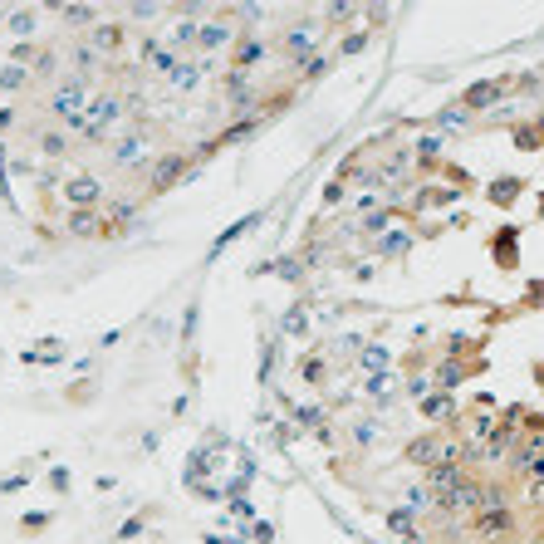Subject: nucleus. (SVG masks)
Here are the masks:
<instances>
[{
    "label": "nucleus",
    "mask_w": 544,
    "mask_h": 544,
    "mask_svg": "<svg viewBox=\"0 0 544 544\" xmlns=\"http://www.w3.org/2000/svg\"><path fill=\"white\" fill-rule=\"evenodd\" d=\"M118 118H123V103H118V98H93V103H88V133H84V138L103 142L108 128H118Z\"/></svg>",
    "instance_id": "nucleus-1"
},
{
    "label": "nucleus",
    "mask_w": 544,
    "mask_h": 544,
    "mask_svg": "<svg viewBox=\"0 0 544 544\" xmlns=\"http://www.w3.org/2000/svg\"><path fill=\"white\" fill-rule=\"evenodd\" d=\"M167 84H172L177 93H187V88H196V84H201V64H196V59H177V69L167 74Z\"/></svg>",
    "instance_id": "nucleus-7"
},
{
    "label": "nucleus",
    "mask_w": 544,
    "mask_h": 544,
    "mask_svg": "<svg viewBox=\"0 0 544 544\" xmlns=\"http://www.w3.org/2000/svg\"><path fill=\"white\" fill-rule=\"evenodd\" d=\"M363 363H368V368H373V373H377V368H383V363H388V353H383V348H373V344H368V353H363Z\"/></svg>",
    "instance_id": "nucleus-22"
},
{
    "label": "nucleus",
    "mask_w": 544,
    "mask_h": 544,
    "mask_svg": "<svg viewBox=\"0 0 544 544\" xmlns=\"http://www.w3.org/2000/svg\"><path fill=\"white\" fill-rule=\"evenodd\" d=\"M196 44H201V49H221V44H231V30H226V25H206V30L196 35Z\"/></svg>",
    "instance_id": "nucleus-11"
},
{
    "label": "nucleus",
    "mask_w": 544,
    "mask_h": 544,
    "mask_svg": "<svg viewBox=\"0 0 544 544\" xmlns=\"http://www.w3.org/2000/svg\"><path fill=\"white\" fill-rule=\"evenodd\" d=\"M88 39H93V49H118V44H123V35H118V25H98V30H93Z\"/></svg>",
    "instance_id": "nucleus-12"
},
{
    "label": "nucleus",
    "mask_w": 544,
    "mask_h": 544,
    "mask_svg": "<svg viewBox=\"0 0 544 544\" xmlns=\"http://www.w3.org/2000/svg\"><path fill=\"white\" fill-rule=\"evenodd\" d=\"M260 54H265V39H241V44H236V64L250 74V64L260 59Z\"/></svg>",
    "instance_id": "nucleus-10"
},
{
    "label": "nucleus",
    "mask_w": 544,
    "mask_h": 544,
    "mask_svg": "<svg viewBox=\"0 0 544 544\" xmlns=\"http://www.w3.org/2000/svg\"><path fill=\"white\" fill-rule=\"evenodd\" d=\"M142 59L152 64V69H162V74H172L177 69V49H167V44H162V39H142Z\"/></svg>",
    "instance_id": "nucleus-3"
},
{
    "label": "nucleus",
    "mask_w": 544,
    "mask_h": 544,
    "mask_svg": "<svg viewBox=\"0 0 544 544\" xmlns=\"http://www.w3.org/2000/svg\"><path fill=\"white\" fill-rule=\"evenodd\" d=\"M285 329H290V334H304V314H299V309H294V314L285 319Z\"/></svg>",
    "instance_id": "nucleus-25"
},
{
    "label": "nucleus",
    "mask_w": 544,
    "mask_h": 544,
    "mask_svg": "<svg viewBox=\"0 0 544 544\" xmlns=\"http://www.w3.org/2000/svg\"><path fill=\"white\" fill-rule=\"evenodd\" d=\"M314 44H319V30H314V25H294V30L285 35V54H290V59H299V54L314 49Z\"/></svg>",
    "instance_id": "nucleus-6"
},
{
    "label": "nucleus",
    "mask_w": 544,
    "mask_h": 544,
    "mask_svg": "<svg viewBox=\"0 0 544 544\" xmlns=\"http://www.w3.org/2000/svg\"><path fill=\"white\" fill-rule=\"evenodd\" d=\"M304 377H309V383H319V377H323V363H309V358H304Z\"/></svg>",
    "instance_id": "nucleus-26"
},
{
    "label": "nucleus",
    "mask_w": 544,
    "mask_h": 544,
    "mask_svg": "<svg viewBox=\"0 0 544 544\" xmlns=\"http://www.w3.org/2000/svg\"><path fill=\"white\" fill-rule=\"evenodd\" d=\"M142 157H147V133H142V128L113 142V162H118V167H138Z\"/></svg>",
    "instance_id": "nucleus-2"
},
{
    "label": "nucleus",
    "mask_w": 544,
    "mask_h": 544,
    "mask_svg": "<svg viewBox=\"0 0 544 544\" xmlns=\"http://www.w3.org/2000/svg\"><path fill=\"white\" fill-rule=\"evenodd\" d=\"M39 147H44V157H64V133H39Z\"/></svg>",
    "instance_id": "nucleus-14"
},
{
    "label": "nucleus",
    "mask_w": 544,
    "mask_h": 544,
    "mask_svg": "<svg viewBox=\"0 0 544 544\" xmlns=\"http://www.w3.org/2000/svg\"><path fill=\"white\" fill-rule=\"evenodd\" d=\"M30 25H35V15H30V10H15V15H10V35H25Z\"/></svg>",
    "instance_id": "nucleus-20"
},
{
    "label": "nucleus",
    "mask_w": 544,
    "mask_h": 544,
    "mask_svg": "<svg viewBox=\"0 0 544 544\" xmlns=\"http://www.w3.org/2000/svg\"><path fill=\"white\" fill-rule=\"evenodd\" d=\"M422 412H426V417H447L451 402H447V397H422Z\"/></svg>",
    "instance_id": "nucleus-17"
},
{
    "label": "nucleus",
    "mask_w": 544,
    "mask_h": 544,
    "mask_svg": "<svg viewBox=\"0 0 544 544\" xmlns=\"http://www.w3.org/2000/svg\"><path fill=\"white\" fill-rule=\"evenodd\" d=\"M388 529H397L402 544H422V534L412 529V515H407V510H388Z\"/></svg>",
    "instance_id": "nucleus-9"
},
{
    "label": "nucleus",
    "mask_w": 544,
    "mask_h": 544,
    "mask_svg": "<svg viewBox=\"0 0 544 544\" xmlns=\"http://www.w3.org/2000/svg\"><path fill=\"white\" fill-rule=\"evenodd\" d=\"M187 172V157H162L157 167H152V191H162V187H172L177 177Z\"/></svg>",
    "instance_id": "nucleus-5"
},
{
    "label": "nucleus",
    "mask_w": 544,
    "mask_h": 544,
    "mask_svg": "<svg viewBox=\"0 0 544 544\" xmlns=\"http://www.w3.org/2000/svg\"><path fill=\"white\" fill-rule=\"evenodd\" d=\"M69 231H74V236H93V216H88V211L69 216Z\"/></svg>",
    "instance_id": "nucleus-16"
},
{
    "label": "nucleus",
    "mask_w": 544,
    "mask_h": 544,
    "mask_svg": "<svg viewBox=\"0 0 544 544\" xmlns=\"http://www.w3.org/2000/svg\"><path fill=\"white\" fill-rule=\"evenodd\" d=\"M0 88H25V64H10V69H0Z\"/></svg>",
    "instance_id": "nucleus-15"
},
{
    "label": "nucleus",
    "mask_w": 544,
    "mask_h": 544,
    "mask_svg": "<svg viewBox=\"0 0 544 544\" xmlns=\"http://www.w3.org/2000/svg\"><path fill=\"white\" fill-rule=\"evenodd\" d=\"M368 393H373L377 402H383V397L393 402V383H388V377H383V373H377V377H373V383H368Z\"/></svg>",
    "instance_id": "nucleus-18"
},
{
    "label": "nucleus",
    "mask_w": 544,
    "mask_h": 544,
    "mask_svg": "<svg viewBox=\"0 0 544 544\" xmlns=\"http://www.w3.org/2000/svg\"><path fill=\"white\" fill-rule=\"evenodd\" d=\"M64 201L69 206H93L98 201V182L93 177H69L64 182Z\"/></svg>",
    "instance_id": "nucleus-4"
},
{
    "label": "nucleus",
    "mask_w": 544,
    "mask_h": 544,
    "mask_svg": "<svg viewBox=\"0 0 544 544\" xmlns=\"http://www.w3.org/2000/svg\"><path fill=\"white\" fill-rule=\"evenodd\" d=\"M323 69H329V59H299V74H304V79H319Z\"/></svg>",
    "instance_id": "nucleus-19"
},
{
    "label": "nucleus",
    "mask_w": 544,
    "mask_h": 544,
    "mask_svg": "<svg viewBox=\"0 0 544 544\" xmlns=\"http://www.w3.org/2000/svg\"><path fill=\"white\" fill-rule=\"evenodd\" d=\"M59 15H64V20H79V25H84V20H93V10H88V6H64Z\"/></svg>",
    "instance_id": "nucleus-21"
},
{
    "label": "nucleus",
    "mask_w": 544,
    "mask_h": 544,
    "mask_svg": "<svg viewBox=\"0 0 544 544\" xmlns=\"http://www.w3.org/2000/svg\"><path fill=\"white\" fill-rule=\"evenodd\" d=\"M299 422H304V426H319V422H323V412H319V407H304V412H299Z\"/></svg>",
    "instance_id": "nucleus-24"
},
{
    "label": "nucleus",
    "mask_w": 544,
    "mask_h": 544,
    "mask_svg": "<svg viewBox=\"0 0 544 544\" xmlns=\"http://www.w3.org/2000/svg\"><path fill=\"white\" fill-rule=\"evenodd\" d=\"M383 250H388V255H402V250H407V236H393V241H383Z\"/></svg>",
    "instance_id": "nucleus-23"
},
{
    "label": "nucleus",
    "mask_w": 544,
    "mask_h": 544,
    "mask_svg": "<svg viewBox=\"0 0 544 544\" xmlns=\"http://www.w3.org/2000/svg\"><path fill=\"white\" fill-rule=\"evenodd\" d=\"M476 529H480V534H505V529H510V510H505V505H485L480 520H476Z\"/></svg>",
    "instance_id": "nucleus-8"
},
{
    "label": "nucleus",
    "mask_w": 544,
    "mask_h": 544,
    "mask_svg": "<svg viewBox=\"0 0 544 544\" xmlns=\"http://www.w3.org/2000/svg\"><path fill=\"white\" fill-rule=\"evenodd\" d=\"M496 93H500V84H480V88H471V93H466V108H485Z\"/></svg>",
    "instance_id": "nucleus-13"
}]
</instances>
